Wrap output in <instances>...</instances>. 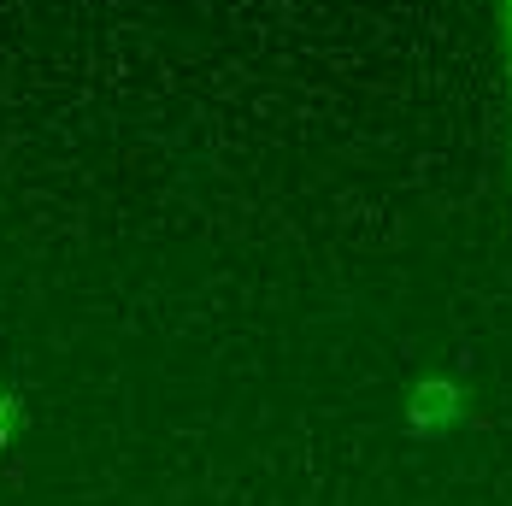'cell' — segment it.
I'll return each mask as SVG.
<instances>
[{
	"instance_id": "1",
	"label": "cell",
	"mask_w": 512,
	"mask_h": 506,
	"mask_svg": "<svg viewBox=\"0 0 512 506\" xmlns=\"http://www.w3.org/2000/svg\"><path fill=\"white\" fill-rule=\"evenodd\" d=\"M501 12V42H507V89H512V0H495Z\"/></svg>"
}]
</instances>
